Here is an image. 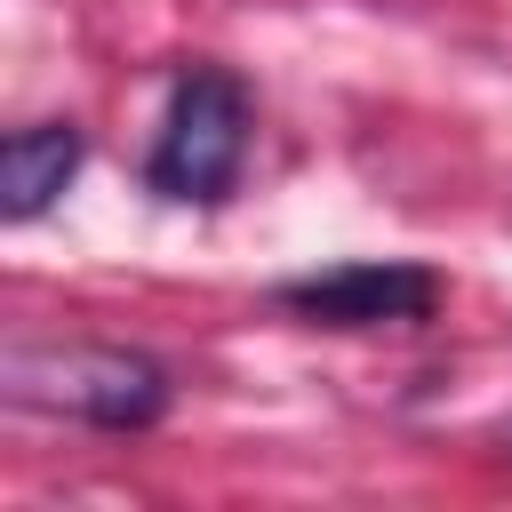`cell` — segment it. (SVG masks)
Here are the masks:
<instances>
[{
	"instance_id": "3",
	"label": "cell",
	"mask_w": 512,
	"mask_h": 512,
	"mask_svg": "<svg viewBox=\"0 0 512 512\" xmlns=\"http://www.w3.org/2000/svg\"><path fill=\"white\" fill-rule=\"evenodd\" d=\"M280 304L320 328H408V320H432L440 280L424 264H336V272L288 280Z\"/></svg>"
},
{
	"instance_id": "4",
	"label": "cell",
	"mask_w": 512,
	"mask_h": 512,
	"mask_svg": "<svg viewBox=\"0 0 512 512\" xmlns=\"http://www.w3.org/2000/svg\"><path fill=\"white\" fill-rule=\"evenodd\" d=\"M80 176V128L72 120H32L0 144V216L32 224L64 184Z\"/></svg>"
},
{
	"instance_id": "2",
	"label": "cell",
	"mask_w": 512,
	"mask_h": 512,
	"mask_svg": "<svg viewBox=\"0 0 512 512\" xmlns=\"http://www.w3.org/2000/svg\"><path fill=\"white\" fill-rule=\"evenodd\" d=\"M8 400L24 408H64L80 424L104 432H136L168 408V376L144 352H112V344H72V352H16L8 360Z\"/></svg>"
},
{
	"instance_id": "1",
	"label": "cell",
	"mask_w": 512,
	"mask_h": 512,
	"mask_svg": "<svg viewBox=\"0 0 512 512\" xmlns=\"http://www.w3.org/2000/svg\"><path fill=\"white\" fill-rule=\"evenodd\" d=\"M240 160H248V96H240V80L216 72V64L176 72L168 112H160V144L144 160V184L160 200H224Z\"/></svg>"
}]
</instances>
